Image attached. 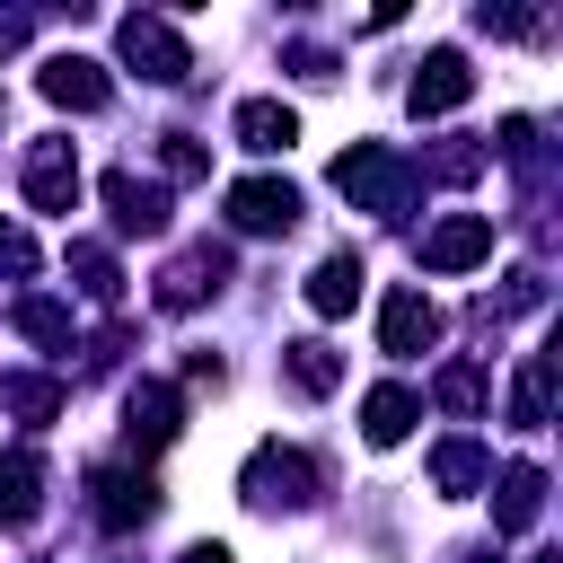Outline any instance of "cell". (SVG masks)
I'll return each instance as SVG.
<instances>
[{"label":"cell","mask_w":563,"mask_h":563,"mask_svg":"<svg viewBox=\"0 0 563 563\" xmlns=\"http://www.w3.org/2000/svg\"><path fill=\"white\" fill-rule=\"evenodd\" d=\"M88 493H97V501H88V510H97V528H141V519L158 510V484H150L141 466H97V475H88Z\"/></svg>","instance_id":"ba28073f"},{"label":"cell","mask_w":563,"mask_h":563,"mask_svg":"<svg viewBox=\"0 0 563 563\" xmlns=\"http://www.w3.org/2000/svg\"><path fill=\"white\" fill-rule=\"evenodd\" d=\"M238 493H246V510H308L317 501V466L299 449H282V440H255V457L238 466Z\"/></svg>","instance_id":"7a4b0ae2"},{"label":"cell","mask_w":563,"mask_h":563,"mask_svg":"<svg viewBox=\"0 0 563 563\" xmlns=\"http://www.w3.org/2000/svg\"><path fill=\"white\" fill-rule=\"evenodd\" d=\"M334 185L352 194V211L405 220V211H413V185H422V176H413V167H405V158H396L387 141H352V150L334 158Z\"/></svg>","instance_id":"6da1fadb"},{"label":"cell","mask_w":563,"mask_h":563,"mask_svg":"<svg viewBox=\"0 0 563 563\" xmlns=\"http://www.w3.org/2000/svg\"><path fill=\"white\" fill-rule=\"evenodd\" d=\"M229 220H238L246 238H282V229L299 220V194H290L282 176H238V185H229Z\"/></svg>","instance_id":"52a82bcc"},{"label":"cell","mask_w":563,"mask_h":563,"mask_svg":"<svg viewBox=\"0 0 563 563\" xmlns=\"http://www.w3.org/2000/svg\"><path fill=\"white\" fill-rule=\"evenodd\" d=\"M35 88H44L53 106H70V114H97V106L114 97V88H106V70H97L88 53H53V62L35 70Z\"/></svg>","instance_id":"8fae6325"},{"label":"cell","mask_w":563,"mask_h":563,"mask_svg":"<svg viewBox=\"0 0 563 563\" xmlns=\"http://www.w3.org/2000/svg\"><path fill=\"white\" fill-rule=\"evenodd\" d=\"M97 194H106V211H114V229H123V238H158V229H167V194H158V185H141L132 167H114Z\"/></svg>","instance_id":"4fadbf2b"},{"label":"cell","mask_w":563,"mask_h":563,"mask_svg":"<svg viewBox=\"0 0 563 563\" xmlns=\"http://www.w3.org/2000/svg\"><path fill=\"white\" fill-rule=\"evenodd\" d=\"M18 334L44 343V352H62V343H70V308H62V299H18Z\"/></svg>","instance_id":"603a6c76"},{"label":"cell","mask_w":563,"mask_h":563,"mask_svg":"<svg viewBox=\"0 0 563 563\" xmlns=\"http://www.w3.org/2000/svg\"><path fill=\"white\" fill-rule=\"evenodd\" d=\"M0 405L26 413V422H53V413H62V387H53V378H0Z\"/></svg>","instance_id":"cb8c5ba5"},{"label":"cell","mask_w":563,"mask_h":563,"mask_svg":"<svg viewBox=\"0 0 563 563\" xmlns=\"http://www.w3.org/2000/svg\"><path fill=\"white\" fill-rule=\"evenodd\" d=\"M440 405H449L457 422L484 413V369H475V361H449V369H440Z\"/></svg>","instance_id":"d4e9b609"},{"label":"cell","mask_w":563,"mask_h":563,"mask_svg":"<svg viewBox=\"0 0 563 563\" xmlns=\"http://www.w3.org/2000/svg\"><path fill=\"white\" fill-rule=\"evenodd\" d=\"M475 97V70H466V53L457 44H440V53H422V70H413V88H405V106L431 123V114H457Z\"/></svg>","instance_id":"277c9868"},{"label":"cell","mask_w":563,"mask_h":563,"mask_svg":"<svg viewBox=\"0 0 563 563\" xmlns=\"http://www.w3.org/2000/svg\"><path fill=\"white\" fill-rule=\"evenodd\" d=\"M290 70H308V79H334V53H325V44H290Z\"/></svg>","instance_id":"f546056e"},{"label":"cell","mask_w":563,"mask_h":563,"mask_svg":"<svg viewBox=\"0 0 563 563\" xmlns=\"http://www.w3.org/2000/svg\"><path fill=\"white\" fill-rule=\"evenodd\" d=\"M123 431H132V449H167V440L185 431V396L158 387V378H141V387L123 396Z\"/></svg>","instance_id":"30bf717a"},{"label":"cell","mask_w":563,"mask_h":563,"mask_svg":"<svg viewBox=\"0 0 563 563\" xmlns=\"http://www.w3.org/2000/svg\"><path fill=\"white\" fill-rule=\"evenodd\" d=\"M545 510V475L537 466H501L493 475V537H528Z\"/></svg>","instance_id":"5bb4252c"},{"label":"cell","mask_w":563,"mask_h":563,"mask_svg":"<svg viewBox=\"0 0 563 563\" xmlns=\"http://www.w3.org/2000/svg\"><path fill=\"white\" fill-rule=\"evenodd\" d=\"M475 26H484V35H528L537 18H528V9H493V0H484V9H475Z\"/></svg>","instance_id":"f1b7e54d"},{"label":"cell","mask_w":563,"mask_h":563,"mask_svg":"<svg viewBox=\"0 0 563 563\" xmlns=\"http://www.w3.org/2000/svg\"><path fill=\"white\" fill-rule=\"evenodd\" d=\"M413 422H422L413 387H369V396H361V440H369V449H396Z\"/></svg>","instance_id":"e0dca14e"},{"label":"cell","mask_w":563,"mask_h":563,"mask_svg":"<svg viewBox=\"0 0 563 563\" xmlns=\"http://www.w3.org/2000/svg\"><path fill=\"white\" fill-rule=\"evenodd\" d=\"M431 484H440L449 501H466V493L493 484V457H484L475 440H440V449H431Z\"/></svg>","instance_id":"ffe728a7"},{"label":"cell","mask_w":563,"mask_h":563,"mask_svg":"<svg viewBox=\"0 0 563 563\" xmlns=\"http://www.w3.org/2000/svg\"><path fill=\"white\" fill-rule=\"evenodd\" d=\"M545 405H554V352H537V361L519 369V387H510V422H519V431H537V422H545Z\"/></svg>","instance_id":"44dd1931"},{"label":"cell","mask_w":563,"mask_h":563,"mask_svg":"<svg viewBox=\"0 0 563 563\" xmlns=\"http://www.w3.org/2000/svg\"><path fill=\"white\" fill-rule=\"evenodd\" d=\"M0 519L9 528H35L44 519V457L35 449H9L0 457Z\"/></svg>","instance_id":"9a60e30c"},{"label":"cell","mask_w":563,"mask_h":563,"mask_svg":"<svg viewBox=\"0 0 563 563\" xmlns=\"http://www.w3.org/2000/svg\"><path fill=\"white\" fill-rule=\"evenodd\" d=\"M114 53L141 70V79H158V88H176V79H194V53H185V35L167 26V18H150V9H132L123 26H114Z\"/></svg>","instance_id":"3957f363"},{"label":"cell","mask_w":563,"mask_h":563,"mask_svg":"<svg viewBox=\"0 0 563 563\" xmlns=\"http://www.w3.org/2000/svg\"><path fill=\"white\" fill-rule=\"evenodd\" d=\"M537 563H563V554H537Z\"/></svg>","instance_id":"1f68e13d"},{"label":"cell","mask_w":563,"mask_h":563,"mask_svg":"<svg viewBox=\"0 0 563 563\" xmlns=\"http://www.w3.org/2000/svg\"><path fill=\"white\" fill-rule=\"evenodd\" d=\"M378 343H387L396 361L431 352V343H440V308H431L422 290H387V308H378Z\"/></svg>","instance_id":"9c48e42d"},{"label":"cell","mask_w":563,"mask_h":563,"mask_svg":"<svg viewBox=\"0 0 563 563\" xmlns=\"http://www.w3.org/2000/svg\"><path fill=\"white\" fill-rule=\"evenodd\" d=\"M484 255H493V220L484 211H449V220L422 229V264L431 273H475Z\"/></svg>","instance_id":"5b68a950"},{"label":"cell","mask_w":563,"mask_h":563,"mask_svg":"<svg viewBox=\"0 0 563 563\" xmlns=\"http://www.w3.org/2000/svg\"><path fill=\"white\" fill-rule=\"evenodd\" d=\"M361 282H369V264H361L352 246H334V255L308 273V308H317V317H343V308L361 299Z\"/></svg>","instance_id":"2e32d148"},{"label":"cell","mask_w":563,"mask_h":563,"mask_svg":"<svg viewBox=\"0 0 563 563\" xmlns=\"http://www.w3.org/2000/svg\"><path fill=\"white\" fill-rule=\"evenodd\" d=\"M35 264H44V255H35V238H26L18 220H0V273H9V282H26Z\"/></svg>","instance_id":"83f0119b"},{"label":"cell","mask_w":563,"mask_h":563,"mask_svg":"<svg viewBox=\"0 0 563 563\" xmlns=\"http://www.w3.org/2000/svg\"><path fill=\"white\" fill-rule=\"evenodd\" d=\"M176 563H238V554H229V545H220V537H194V545H185V554H176Z\"/></svg>","instance_id":"4dcf8cb0"},{"label":"cell","mask_w":563,"mask_h":563,"mask_svg":"<svg viewBox=\"0 0 563 563\" xmlns=\"http://www.w3.org/2000/svg\"><path fill=\"white\" fill-rule=\"evenodd\" d=\"M431 176H440V185H475V176H484V141H440V150H431Z\"/></svg>","instance_id":"484cf974"},{"label":"cell","mask_w":563,"mask_h":563,"mask_svg":"<svg viewBox=\"0 0 563 563\" xmlns=\"http://www.w3.org/2000/svg\"><path fill=\"white\" fill-rule=\"evenodd\" d=\"M26 202H35V211H70V202H79V158H70V141H35V150H26Z\"/></svg>","instance_id":"7c38bea8"},{"label":"cell","mask_w":563,"mask_h":563,"mask_svg":"<svg viewBox=\"0 0 563 563\" xmlns=\"http://www.w3.org/2000/svg\"><path fill=\"white\" fill-rule=\"evenodd\" d=\"M220 282H229V246H211V238H202V246H185V255L158 273V308H167V317H185V308H202Z\"/></svg>","instance_id":"8992f818"},{"label":"cell","mask_w":563,"mask_h":563,"mask_svg":"<svg viewBox=\"0 0 563 563\" xmlns=\"http://www.w3.org/2000/svg\"><path fill=\"white\" fill-rule=\"evenodd\" d=\"M282 369H290V387H299V396H334V387H343V352H334V343H317V334L282 343Z\"/></svg>","instance_id":"d6986e66"},{"label":"cell","mask_w":563,"mask_h":563,"mask_svg":"<svg viewBox=\"0 0 563 563\" xmlns=\"http://www.w3.org/2000/svg\"><path fill=\"white\" fill-rule=\"evenodd\" d=\"M158 167H167L176 185H194V176H211V150H202V141H185V132H167V141H158Z\"/></svg>","instance_id":"4316f807"},{"label":"cell","mask_w":563,"mask_h":563,"mask_svg":"<svg viewBox=\"0 0 563 563\" xmlns=\"http://www.w3.org/2000/svg\"><path fill=\"white\" fill-rule=\"evenodd\" d=\"M70 273H79V290H88L97 308H114V299H123V273H114V255H106V246H88V238H79V246H70Z\"/></svg>","instance_id":"7402d4cb"},{"label":"cell","mask_w":563,"mask_h":563,"mask_svg":"<svg viewBox=\"0 0 563 563\" xmlns=\"http://www.w3.org/2000/svg\"><path fill=\"white\" fill-rule=\"evenodd\" d=\"M238 141H246L255 158H273V150L299 141V114H290L282 97H246V106H238Z\"/></svg>","instance_id":"ac0fdd59"}]
</instances>
